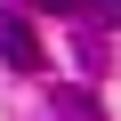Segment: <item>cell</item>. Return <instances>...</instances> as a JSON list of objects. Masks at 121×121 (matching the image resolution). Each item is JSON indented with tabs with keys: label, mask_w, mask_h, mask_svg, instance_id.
Segmentation results:
<instances>
[{
	"label": "cell",
	"mask_w": 121,
	"mask_h": 121,
	"mask_svg": "<svg viewBox=\"0 0 121 121\" xmlns=\"http://www.w3.org/2000/svg\"><path fill=\"white\" fill-rule=\"evenodd\" d=\"M89 8H97V16H113V24H121V0H89Z\"/></svg>",
	"instance_id": "obj_3"
},
{
	"label": "cell",
	"mask_w": 121,
	"mask_h": 121,
	"mask_svg": "<svg viewBox=\"0 0 121 121\" xmlns=\"http://www.w3.org/2000/svg\"><path fill=\"white\" fill-rule=\"evenodd\" d=\"M56 121H97V105H89L81 89H65V97H56Z\"/></svg>",
	"instance_id": "obj_2"
},
{
	"label": "cell",
	"mask_w": 121,
	"mask_h": 121,
	"mask_svg": "<svg viewBox=\"0 0 121 121\" xmlns=\"http://www.w3.org/2000/svg\"><path fill=\"white\" fill-rule=\"evenodd\" d=\"M32 8H73V0H32Z\"/></svg>",
	"instance_id": "obj_4"
},
{
	"label": "cell",
	"mask_w": 121,
	"mask_h": 121,
	"mask_svg": "<svg viewBox=\"0 0 121 121\" xmlns=\"http://www.w3.org/2000/svg\"><path fill=\"white\" fill-rule=\"evenodd\" d=\"M0 56H8L16 73H32V65H40V40H32V24H24V16H0Z\"/></svg>",
	"instance_id": "obj_1"
}]
</instances>
